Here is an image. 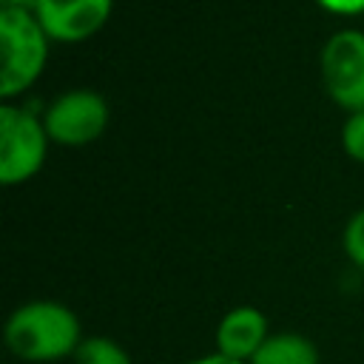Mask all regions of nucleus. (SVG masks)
Returning a JSON list of instances; mask_svg holds the SVG:
<instances>
[{"mask_svg":"<svg viewBox=\"0 0 364 364\" xmlns=\"http://www.w3.org/2000/svg\"><path fill=\"white\" fill-rule=\"evenodd\" d=\"M114 11V0H37L31 14L51 40L80 43L97 34Z\"/></svg>","mask_w":364,"mask_h":364,"instance_id":"423d86ee","label":"nucleus"},{"mask_svg":"<svg viewBox=\"0 0 364 364\" xmlns=\"http://www.w3.org/2000/svg\"><path fill=\"white\" fill-rule=\"evenodd\" d=\"M82 327L77 313L54 299H31L14 307L3 327L9 353L23 364H54L74 358Z\"/></svg>","mask_w":364,"mask_h":364,"instance_id":"f257e3e1","label":"nucleus"},{"mask_svg":"<svg viewBox=\"0 0 364 364\" xmlns=\"http://www.w3.org/2000/svg\"><path fill=\"white\" fill-rule=\"evenodd\" d=\"M37 6V0H0V9H26L31 11Z\"/></svg>","mask_w":364,"mask_h":364,"instance_id":"4468645a","label":"nucleus"},{"mask_svg":"<svg viewBox=\"0 0 364 364\" xmlns=\"http://www.w3.org/2000/svg\"><path fill=\"white\" fill-rule=\"evenodd\" d=\"M321 9H327L330 14H341V17H355L364 14V0H316Z\"/></svg>","mask_w":364,"mask_h":364,"instance_id":"f8f14e48","label":"nucleus"},{"mask_svg":"<svg viewBox=\"0 0 364 364\" xmlns=\"http://www.w3.org/2000/svg\"><path fill=\"white\" fill-rule=\"evenodd\" d=\"M341 145L350 159L364 162V111L347 114V119L341 125Z\"/></svg>","mask_w":364,"mask_h":364,"instance_id":"9b49d317","label":"nucleus"},{"mask_svg":"<svg viewBox=\"0 0 364 364\" xmlns=\"http://www.w3.org/2000/svg\"><path fill=\"white\" fill-rule=\"evenodd\" d=\"M188 364H239V361H230V358H225V355H219V353H205V355H199V358H191Z\"/></svg>","mask_w":364,"mask_h":364,"instance_id":"ddd939ff","label":"nucleus"},{"mask_svg":"<svg viewBox=\"0 0 364 364\" xmlns=\"http://www.w3.org/2000/svg\"><path fill=\"white\" fill-rule=\"evenodd\" d=\"M43 125L51 142L65 148H82L102 136L108 128V102L94 88H68L54 97L43 114Z\"/></svg>","mask_w":364,"mask_h":364,"instance_id":"39448f33","label":"nucleus"},{"mask_svg":"<svg viewBox=\"0 0 364 364\" xmlns=\"http://www.w3.org/2000/svg\"><path fill=\"white\" fill-rule=\"evenodd\" d=\"M318 74L327 97L347 114L364 111V31L338 28L318 54Z\"/></svg>","mask_w":364,"mask_h":364,"instance_id":"20e7f679","label":"nucleus"},{"mask_svg":"<svg viewBox=\"0 0 364 364\" xmlns=\"http://www.w3.org/2000/svg\"><path fill=\"white\" fill-rule=\"evenodd\" d=\"M48 142L43 117L0 102V182L6 188L28 182L43 168Z\"/></svg>","mask_w":364,"mask_h":364,"instance_id":"7ed1b4c3","label":"nucleus"},{"mask_svg":"<svg viewBox=\"0 0 364 364\" xmlns=\"http://www.w3.org/2000/svg\"><path fill=\"white\" fill-rule=\"evenodd\" d=\"M341 245H344L347 259H350L358 270H364V208L355 210V213L347 219L344 233H341Z\"/></svg>","mask_w":364,"mask_h":364,"instance_id":"9d476101","label":"nucleus"},{"mask_svg":"<svg viewBox=\"0 0 364 364\" xmlns=\"http://www.w3.org/2000/svg\"><path fill=\"white\" fill-rule=\"evenodd\" d=\"M71 361L74 364H134L131 353L108 336H85Z\"/></svg>","mask_w":364,"mask_h":364,"instance_id":"1a4fd4ad","label":"nucleus"},{"mask_svg":"<svg viewBox=\"0 0 364 364\" xmlns=\"http://www.w3.org/2000/svg\"><path fill=\"white\" fill-rule=\"evenodd\" d=\"M48 34L37 23V17L26 9H0V97L11 102L23 91H28L46 68L48 60Z\"/></svg>","mask_w":364,"mask_h":364,"instance_id":"f03ea898","label":"nucleus"},{"mask_svg":"<svg viewBox=\"0 0 364 364\" xmlns=\"http://www.w3.org/2000/svg\"><path fill=\"white\" fill-rule=\"evenodd\" d=\"M247 364H321V355L313 338L296 330H279L270 333V338Z\"/></svg>","mask_w":364,"mask_h":364,"instance_id":"6e6552de","label":"nucleus"},{"mask_svg":"<svg viewBox=\"0 0 364 364\" xmlns=\"http://www.w3.org/2000/svg\"><path fill=\"white\" fill-rule=\"evenodd\" d=\"M267 338H270L267 316L253 304H239L219 318L213 333V353L247 364Z\"/></svg>","mask_w":364,"mask_h":364,"instance_id":"0eeeda50","label":"nucleus"}]
</instances>
